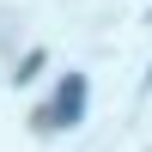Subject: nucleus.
<instances>
[{"label":"nucleus","mask_w":152,"mask_h":152,"mask_svg":"<svg viewBox=\"0 0 152 152\" xmlns=\"http://www.w3.org/2000/svg\"><path fill=\"white\" fill-rule=\"evenodd\" d=\"M79 116H85V73H67V85H61V97L49 104L43 128H73Z\"/></svg>","instance_id":"obj_1"}]
</instances>
